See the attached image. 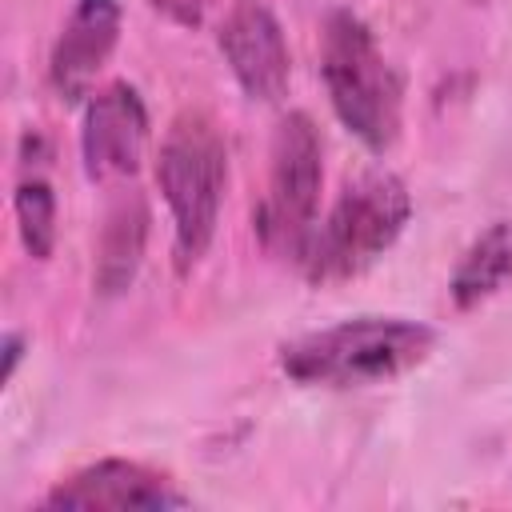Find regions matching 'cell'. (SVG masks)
Segmentation results:
<instances>
[{
	"instance_id": "1",
	"label": "cell",
	"mask_w": 512,
	"mask_h": 512,
	"mask_svg": "<svg viewBox=\"0 0 512 512\" xmlns=\"http://www.w3.org/2000/svg\"><path fill=\"white\" fill-rule=\"evenodd\" d=\"M436 348V332L408 316H356L332 328L304 332L280 348V368L296 384L356 388L396 380L424 364Z\"/></svg>"
},
{
	"instance_id": "2",
	"label": "cell",
	"mask_w": 512,
	"mask_h": 512,
	"mask_svg": "<svg viewBox=\"0 0 512 512\" xmlns=\"http://www.w3.org/2000/svg\"><path fill=\"white\" fill-rule=\"evenodd\" d=\"M156 184L172 212V264L188 276L216 236L228 184V144L208 112L184 108L168 124L156 152Z\"/></svg>"
},
{
	"instance_id": "3",
	"label": "cell",
	"mask_w": 512,
	"mask_h": 512,
	"mask_svg": "<svg viewBox=\"0 0 512 512\" xmlns=\"http://www.w3.org/2000/svg\"><path fill=\"white\" fill-rule=\"evenodd\" d=\"M320 76L340 124L372 152H388L400 136L404 92L400 76L380 52L372 28L356 12H332L324 24Z\"/></svg>"
},
{
	"instance_id": "4",
	"label": "cell",
	"mask_w": 512,
	"mask_h": 512,
	"mask_svg": "<svg viewBox=\"0 0 512 512\" xmlns=\"http://www.w3.org/2000/svg\"><path fill=\"white\" fill-rule=\"evenodd\" d=\"M412 196L396 172H368L352 180L332 212L316 224L300 268L312 284H340L368 272L404 232Z\"/></svg>"
},
{
	"instance_id": "5",
	"label": "cell",
	"mask_w": 512,
	"mask_h": 512,
	"mask_svg": "<svg viewBox=\"0 0 512 512\" xmlns=\"http://www.w3.org/2000/svg\"><path fill=\"white\" fill-rule=\"evenodd\" d=\"M268 160V192L256 208V232L264 248L300 264L316 232V204L324 184V148L316 124L304 112L280 116Z\"/></svg>"
},
{
	"instance_id": "6",
	"label": "cell",
	"mask_w": 512,
	"mask_h": 512,
	"mask_svg": "<svg viewBox=\"0 0 512 512\" xmlns=\"http://www.w3.org/2000/svg\"><path fill=\"white\" fill-rule=\"evenodd\" d=\"M48 508H76V512H156V508H180L188 504V496L156 468L140 464V460H96L80 472H72L68 480H60L48 496Z\"/></svg>"
},
{
	"instance_id": "7",
	"label": "cell",
	"mask_w": 512,
	"mask_h": 512,
	"mask_svg": "<svg viewBox=\"0 0 512 512\" xmlns=\"http://www.w3.org/2000/svg\"><path fill=\"white\" fill-rule=\"evenodd\" d=\"M148 148V112L132 84H108L100 88L80 124V156L84 172L96 184L124 180L140 168Z\"/></svg>"
},
{
	"instance_id": "8",
	"label": "cell",
	"mask_w": 512,
	"mask_h": 512,
	"mask_svg": "<svg viewBox=\"0 0 512 512\" xmlns=\"http://www.w3.org/2000/svg\"><path fill=\"white\" fill-rule=\"evenodd\" d=\"M216 44H220L236 84L252 100H280L284 96L292 60H288L284 28L264 0H236L220 20Z\"/></svg>"
},
{
	"instance_id": "9",
	"label": "cell",
	"mask_w": 512,
	"mask_h": 512,
	"mask_svg": "<svg viewBox=\"0 0 512 512\" xmlns=\"http://www.w3.org/2000/svg\"><path fill=\"white\" fill-rule=\"evenodd\" d=\"M116 40H120V0H76L48 56L52 88L64 100H84L96 72L116 52Z\"/></svg>"
},
{
	"instance_id": "10",
	"label": "cell",
	"mask_w": 512,
	"mask_h": 512,
	"mask_svg": "<svg viewBox=\"0 0 512 512\" xmlns=\"http://www.w3.org/2000/svg\"><path fill=\"white\" fill-rule=\"evenodd\" d=\"M508 280H512V216L488 224L464 248L460 264L448 280V296H452L456 312H472L484 300H492Z\"/></svg>"
},
{
	"instance_id": "11",
	"label": "cell",
	"mask_w": 512,
	"mask_h": 512,
	"mask_svg": "<svg viewBox=\"0 0 512 512\" xmlns=\"http://www.w3.org/2000/svg\"><path fill=\"white\" fill-rule=\"evenodd\" d=\"M144 240H148V208L140 196H128L108 212L96 244V288L104 296H116L136 280V268L144 260Z\"/></svg>"
},
{
	"instance_id": "12",
	"label": "cell",
	"mask_w": 512,
	"mask_h": 512,
	"mask_svg": "<svg viewBox=\"0 0 512 512\" xmlns=\"http://www.w3.org/2000/svg\"><path fill=\"white\" fill-rule=\"evenodd\" d=\"M16 228L32 260H48L56 248V192L44 176H24L16 184Z\"/></svg>"
},
{
	"instance_id": "13",
	"label": "cell",
	"mask_w": 512,
	"mask_h": 512,
	"mask_svg": "<svg viewBox=\"0 0 512 512\" xmlns=\"http://www.w3.org/2000/svg\"><path fill=\"white\" fill-rule=\"evenodd\" d=\"M152 8L164 12L180 28H200L204 16H208V8H212V0H152Z\"/></svg>"
},
{
	"instance_id": "14",
	"label": "cell",
	"mask_w": 512,
	"mask_h": 512,
	"mask_svg": "<svg viewBox=\"0 0 512 512\" xmlns=\"http://www.w3.org/2000/svg\"><path fill=\"white\" fill-rule=\"evenodd\" d=\"M20 352H24V336H20V332H8V336H4V372H0V380H4V384H8V380H12V372H16Z\"/></svg>"
}]
</instances>
